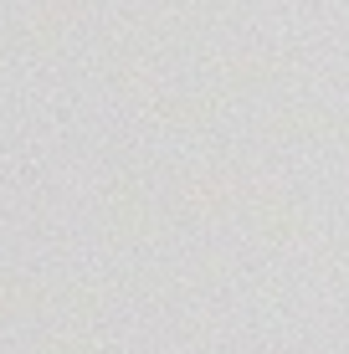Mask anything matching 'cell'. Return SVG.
Returning a JSON list of instances; mask_svg holds the SVG:
<instances>
[{
	"instance_id": "7",
	"label": "cell",
	"mask_w": 349,
	"mask_h": 354,
	"mask_svg": "<svg viewBox=\"0 0 349 354\" xmlns=\"http://www.w3.org/2000/svg\"><path fill=\"white\" fill-rule=\"evenodd\" d=\"M36 354H98V339H93V334H82V328L72 324L67 334H52V339H46V344L36 349Z\"/></svg>"
},
{
	"instance_id": "4",
	"label": "cell",
	"mask_w": 349,
	"mask_h": 354,
	"mask_svg": "<svg viewBox=\"0 0 349 354\" xmlns=\"http://www.w3.org/2000/svg\"><path fill=\"white\" fill-rule=\"evenodd\" d=\"M149 108L154 118H164V124H175V129H200V124H211L216 113H221V103L206 93H149Z\"/></svg>"
},
{
	"instance_id": "1",
	"label": "cell",
	"mask_w": 349,
	"mask_h": 354,
	"mask_svg": "<svg viewBox=\"0 0 349 354\" xmlns=\"http://www.w3.org/2000/svg\"><path fill=\"white\" fill-rule=\"evenodd\" d=\"M108 221H113V236H124V241H149L154 236L160 216H154V201H149L139 175H118L108 185Z\"/></svg>"
},
{
	"instance_id": "3",
	"label": "cell",
	"mask_w": 349,
	"mask_h": 354,
	"mask_svg": "<svg viewBox=\"0 0 349 354\" xmlns=\"http://www.w3.org/2000/svg\"><path fill=\"white\" fill-rule=\"evenodd\" d=\"M242 211H247V226L257 231V236H298V226H303L298 211H293V201H283V195H272L262 185H247Z\"/></svg>"
},
{
	"instance_id": "2",
	"label": "cell",
	"mask_w": 349,
	"mask_h": 354,
	"mask_svg": "<svg viewBox=\"0 0 349 354\" xmlns=\"http://www.w3.org/2000/svg\"><path fill=\"white\" fill-rule=\"evenodd\" d=\"M82 0H46L36 16H26L10 36V52H52L57 41L72 31V21H77Z\"/></svg>"
},
{
	"instance_id": "6",
	"label": "cell",
	"mask_w": 349,
	"mask_h": 354,
	"mask_svg": "<svg viewBox=\"0 0 349 354\" xmlns=\"http://www.w3.org/2000/svg\"><path fill=\"white\" fill-rule=\"evenodd\" d=\"M52 308V288L26 283V277H0V319L10 313H46Z\"/></svg>"
},
{
	"instance_id": "5",
	"label": "cell",
	"mask_w": 349,
	"mask_h": 354,
	"mask_svg": "<svg viewBox=\"0 0 349 354\" xmlns=\"http://www.w3.org/2000/svg\"><path fill=\"white\" fill-rule=\"evenodd\" d=\"M216 77L232 93H262L267 82H278L283 72L267 67V57H232V62H216Z\"/></svg>"
}]
</instances>
